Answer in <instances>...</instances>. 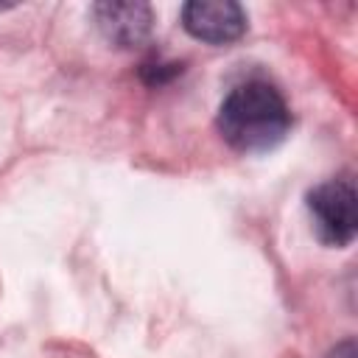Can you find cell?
I'll return each mask as SVG.
<instances>
[{
  "mask_svg": "<svg viewBox=\"0 0 358 358\" xmlns=\"http://www.w3.org/2000/svg\"><path fill=\"white\" fill-rule=\"evenodd\" d=\"M327 358H355V344H352V341H344V344H338Z\"/></svg>",
  "mask_w": 358,
  "mask_h": 358,
  "instance_id": "5",
  "label": "cell"
},
{
  "mask_svg": "<svg viewBox=\"0 0 358 358\" xmlns=\"http://www.w3.org/2000/svg\"><path fill=\"white\" fill-rule=\"evenodd\" d=\"M308 213L313 229L327 246H347L358 232L355 187L350 179H327L308 193Z\"/></svg>",
  "mask_w": 358,
  "mask_h": 358,
  "instance_id": "2",
  "label": "cell"
},
{
  "mask_svg": "<svg viewBox=\"0 0 358 358\" xmlns=\"http://www.w3.org/2000/svg\"><path fill=\"white\" fill-rule=\"evenodd\" d=\"M182 25L201 42L229 45L243 36L246 14L232 0H193L182 6Z\"/></svg>",
  "mask_w": 358,
  "mask_h": 358,
  "instance_id": "3",
  "label": "cell"
},
{
  "mask_svg": "<svg viewBox=\"0 0 358 358\" xmlns=\"http://www.w3.org/2000/svg\"><path fill=\"white\" fill-rule=\"evenodd\" d=\"M291 129V112L280 90L266 81L238 84L218 109L221 137L243 154L271 151L285 140Z\"/></svg>",
  "mask_w": 358,
  "mask_h": 358,
  "instance_id": "1",
  "label": "cell"
},
{
  "mask_svg": "<svg viewBox=\"0 0 358 358\" xmlns=\"http://www.w3.org/2000/svg\"><path fill=\"white\" fill-rule=\"evenodd\" d=\"M92 17L98 31L106 36V42L117 45V48H137L148 39L151 34V6L145 3H117V0H106V3H95L92 6Z\"/></svg>",
  "mask_w": 358,
  "mask_h": 358,
  "instance_id": "4",
  "label": "cell"
}]
</instances>
